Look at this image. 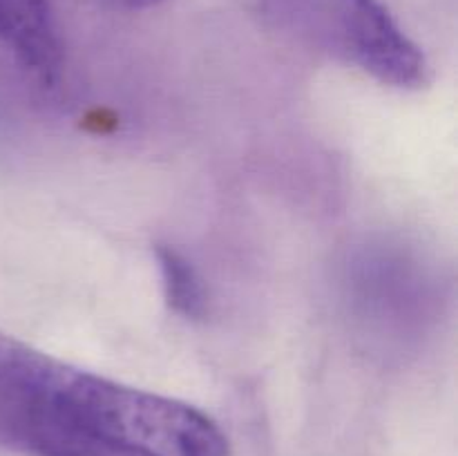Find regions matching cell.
Returning <instances> with one entry per match:
<instances>
[{
    "label": "cell",
    "instance_id": "6da1fadb",
    "mask_svg": "<svg viewBox=\"0 0 458 456\" xmlns=\"http://www.w3.org/2000/svg\"><path fill=\"white\" fill-rule=\"evenodd\" d=\"M0 445L25 456H228L177 398L79 369L0 331Z\"/></svg>",
    "mask_w": 458,
    "mask_h": 456
},
{
    "label": "cell",
    "instance_id": "7a4b0ae2",
    "mask_svg": "<svg viewBox=\"0 0 458 456\" xmlns=\"http://www.w3.org/2000/svg\"><path fill=\"white\" fill-rule=\"evenodd\" d=\"M286 38L398 89H420L429 65L383 0H255Z\"/></svg>",
    "mask_w": 458,
    "mask_h": 456
},
{
    "label": "cell",
    "instance_id": "3957f363",
    "mask_svg": "<svg viewBox=\"0 0 458 456\" xmlns=\"http://www.w3.org/2000/svg\"><path fill=\"white\" fill-rule=\"evenodd\" d=\"M0 43L45 88L63 74V45L49 0H0Z\"/></svg>",
    "mask_w": 458,
    "mask_h": 456
},
{
    "label": "cell",
    "instance_id": "277c9868",
    "mask_svg": "<svg viewBox=\"0 0 458 456\" xmlns=\"http://www.w3.org/2000/svg\"><path fill=\"white\" fill-rule=\"evenodd\" d=\"M157 264L164 280L165 302L177 316L186 320H201L206 316V289L191 259L174 246L157 244Z\"/></svg>",
    "mask_w": 458,
    "mask_h": 456
},
{
    "label": "cell",
    "instance_id": "5b68a950",
    "mask_svg": "<svg viewBox=\"0 0 458 456\" xmlns=\"http://www.w3.org/2000/svg\"><path fill=\"white\" fill-rule=\"evenodd\" d=\"M106 7L116 9V12H141V9L157 7V4L165 3V0H98Z\"/></svg>",
    "mask_w": 458,
    "mask_h": 456
}]
</instances>
